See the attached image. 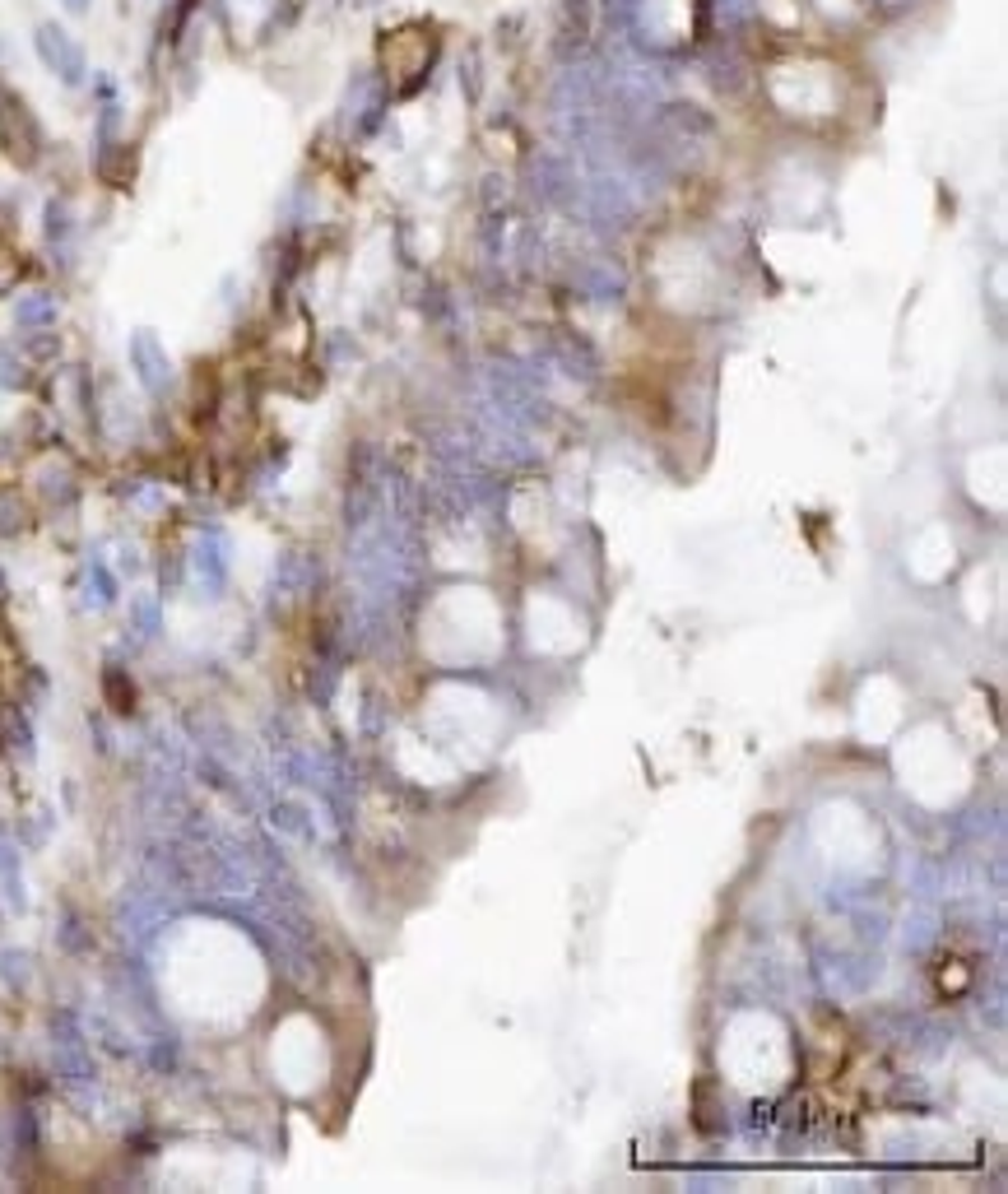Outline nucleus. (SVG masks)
Here are the masks:
<instances>
[{
  "label": "nucleus",
  "mask_w": 1008,
  "mask_h": 1194,
  "mask_svg": "<svg viewBox=\"0 0 1008 1194\" xmlns=\"http://www.w3.org/2000/svg\"><path fill=\"white\" fill-rule=\"evenodd\" d=\"M33 47H37V57H42V66L52 70L61 84H84V75H89L84 52H80V42L61 28V23H37Z\"/></svg>",
  "instance_id": "1"
},
{
  "label": "nucleus",
  "mask_w": 1008,
  "mask_h": 1194,
  "mask_svg": "<svg viewBox=\"0 0 1008 1194\" xmlns=\"http://www.w3.org/2000/svg\"><path fill=\"white\" fill-rule=\"evenodd\" d=\"M130 358H135V368H140V377H145L150 391H163V386H168V358H163V349L154 345V335H135Z\"/></svg>",
  "instance_id": "2"
},
{
  "label": "nucleus",
  "mask_w": 1008,
  "mask_h": 1194,
  "mask_svg": "<svg viewBox=\"0 0 1008 1194\" xmlns=\"http://www.w3.org/2000/svg\"><path fill=\"white\" fill-rule=\"evenodd\" d=\"M716 10H721L725 23H739V19H748V14H753V0H721Z\"/></svg>",
  "instance_id": "3"
},
{
  "label": "nucleus",
  "mask_w": 1008,
  "mask_h": 1194,
  "mask_svg": "<svg viewBox=\"0 0 1008 1194\" xmlns=\"http://www.w3.org/2000/svg\"><path fill=\"white\" fill-rule=\"evenodd\" d=\"M52 316V302H23L19 307V322H47Z\"/></svg>",
  "instance_id": "4"
},
{
  "label": "nucleus",
  "mask_w": 1008,
  "mask_h": 1194,
  "mask_svg": "<svg viewBox=\"0 0 1008 1194\" xmlns=\"http://www.w3.org/2000/svg\"><path fill=\"white\" fill-rule=\"evenodd\" d=\"M61 5H66L70 14H84V10H89V0H61Z\"/></svg>",
  "instance_id": "5"
}]
</instances>
